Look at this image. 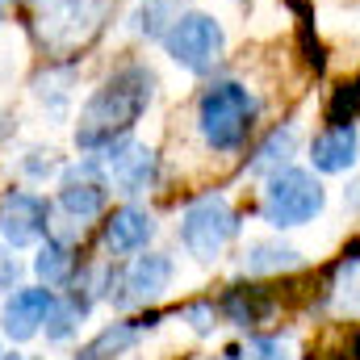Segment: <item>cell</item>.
<instances>
[{
	"instance_id": "6",
	"label": "cell",
	"mask_w": 360,
	"mask_h": 360,
	"mask_svg": "<svg viewBox=\"0 0 360 360\" xmlns=\"http://www.w3.org/2000/svg\"><path fill=\"white\" fill-rule=\"evenodd\" d=\"M160 42H164V51L176 68L193 72V76H210L218 68L222 51H226V30H222L218 17H210L201 8H188L164 30Z\"/></svg>"
},
{
	"instance_id": "11",
	"label": "cell",
	"mask_w": 360,
	"mask_h": 360,
	"mask_svg": "<svg viewBox=\"0 0 360 360\" xmlns=\"http://www.w3.org/2000/svg\"><path fill=\"white\" fill-rule=\"evenodd\" d=\"M55 302V289L51 285H30V289H13V297L4 302V314H0V327L13 344H25L42 331L46 323V310Z\"/></svg>"
},
{
	"instance_id": "12",
	"label": "cell",
	"mask_w": 360,
	"mask_h": 360,
	"mask_svg": "<svg viewBox=\"0 0 360 360\" xmlns=\"http://www.w3.org/2000/svg\"><path fill=\"white\" fill-rule=\"evenodd\" d=\"M356 160H360V134L352 122H327L310 139V164H314V172L340 176V172L356 168Z\"/></svg>"
},
{
	"instance_id": "7",
	"label": "cell",
	"mask_w": 360,
	"mask_h": 360,
	"mask_svg": "<svg viewBox=\"0 0 360 360\" xmlns=\"http://www.w3.org/2000/svg\"><path fill=\"white\" fill-rule=\"evenodd\" d=\"M172 260L160 256V252H147V256H130L122 269H113L109 276H101V289L113 306H147L155 297H164V289L172 285Z\"/></svg>"
},
{
	"instance_id": "23",
	"label": "cell",
	"mask_w": 360,
	"mask_h": 360,
	"mask_svg": "<svg viewBox=\"0 0 360 360\" xmlns=\"http://www.w3.org/2000/svg\"><path fill=\"white\" fill-rule=\"evenodd\" d=\"M180 314L193 323V331H197V335H210V331H214V302H188Z\"/></svg>"
},
{
	"instance_id": "14",
	"label": "cell",
	"mask_w": 360,
	"mask_h": 360,
	"mask_svg": "<svg viewBox=\"0 0 360 360\" xmlns=\"http://www.w3.org/2000/svg\"><path fill=\"white\" fill-rule=\"evenodd\" d=\"M272 306H276V297H272L264 285H231V289L218 297V314H222L226 323H235V327H256V323H264L272 314Z\"/></svg>"
},
{
	"instance_id": "24",
	"label": "cell",
	"mask_w": 360,
	"mask_h": 360,
	"mask_svg": "<svg viewBox=\"0 0 360 360\" xmlns=\"http://www.w3.org/2000/svg\"><path fill=\"white\" fill-rule=\"evenodd\" d=\"M21 281V260L13 256V248L0 239V289H17Z\"/></svg>"
},
{
	"instance_id": "3",
	"label": "cell",
	"mask_w": 360,
	"mask_h": 360,
	"mask_svg": "<svg viewBox=\"0 0 360 360\" xmlns=\"http://www.w3.org/2000/svg\"><path fill=\"white\" fill-rule=\"evenodd\" d=\"M109 13V0H34V38L46 55H76L89 46Z\"/></svg>"
},
{
	"instance_id": "13",
	"label": "cell",
	"mask_w": 360,
	"mask_h": 360,
	"mask_svg": "<svg viewBox=\"0 0 360 360\" xmlns=\"http://www.w3.org/2000/svg\"><path fill=\"white\" fill-rule=\"evenodd\" d=\"M101 239H105V248L113 256H134L155 239V218L147 210H139V205H117L113 214H105Z\"/></svg>"
},
{
	"instance_id": "18",
	"label": "cell",
	"mask_w": 360,
	"mask_h": 360,
	"mask_svg": "<svg viewBox=\"0 0 360 360\" xmlns=\"http://www.w3.org/2000/svg\"><path fill=\"white\" fill-rule=\"evenodd\" d=\"M297 264H302V252L289 248V243H281V239L252 243L243 252V260H239V269L248 272V276H272V272H289V269H297Z\"/></svg>"
},
{
	"instance_id": "22",
	"label": "cell",
	"mask_w": 360,
	"mask_h": 360,
	"mask_svg": "<svg viewBox=\"0 0 360 360\" xmlns=\"http://www.w3.org/2000/svg\"><path fill=\"white\" fill-rule=\"evenodd\" d=\"M55 168H59L55 151H42V147H38V151H30V155L21 160V172H25L30 180H46L51 172H55Z\"/></svg>"
},
{
	"instance_id": "26",
	"label": "cell",
	"mask_w": 360,
	"mask_h": 360,
	"mask_svg": "<svg viewBox=\"0 0 360 360\" xmlns=\"http://www.w3.org/2000/svg\"><path fill=\"white\" fill-rule=\"evenodd\" d=\"M0 360H38V356H21V352H8V356H0Z\"/></svg>"
},
{
	"instance_id": "4",
	"label": "cell",
	"mask_w": 360,
	"mask_h": 360,
	"mask_svg": "<svg viewBox=\"0 0 360 360\" xmlns=\"http://www.w3.org/2000/svg\"><path fill=\"white\" fill-rule=\"evenodd\" d=\"M323 205H327V188L306 168H281V172H272L269 184H264V197H260V214L276 231H293V226L314 222L323 214Z\"/></svg>"
},
{
	"instance_id": "5",
	"label": "cell",
	"mask_w": 360,
	"mask_h": 360,
	"mask_svg": "<svg viewBox=\"0 0 360 360\" xmlns=\"http://www.w3.org/2000/svg\"><path fill=\"white\" fill-rule=\"evenodd\" d=\"M235 235H239V214L222 193H205L188 201V210L180 214V243L197 264H214Z\"/></svg>"
},
{
	"instance_id": "2",
	"label": "cell",
	"mask_w": 360,
	"mask_h": 360,
	"mask_svg": "<svg viewBox=\"0 0 360 360\" xmlns=\"http://www.w3.org/2000/svg\"><path fill=\"white\" fill-rule=\"evenodd\" d=\"M260 117L256 92L239 80H214L197 96V130L214 155H235L248 147Z\"/></svg>"
},
{
	"instance_id": "29",
	"label": "cell",
	"mask_w": 360,
	"mask_h": 360,
	"mask_svg": "<svg viewBox=\"0 0 360 360\" xmlns=\"http://www.w3.org/2000/svg\"><path fill=\"white\" fill-rule=\"evenodd\" d=\"M0 356H4V352H0Z\"/></svg>"
},
{
	"instance_id": "25",
	"label": "cell",
	"mask_w": 360,
	"mask_h": 360,
	"mask_svg": "<svg viewBox=\"0 0 360 360\" xmlns=\"http://www.w3.org/2000/svg\"><path fill=\"white\" fill-rule=\"evenodd\" d=\"M344 201H348V210H352V214H360V180H352V184L344 188Z\"/></svg>"
},
{
	"instance_id": "8",
	"label": "cell",
	"mask_w": 360,
	"mask_h": 360,
	"mask_svg": "<svg viewBox=\"0 0 360 360\" xmlns=\"http://www.w3.org/2000/svg\"><path fill=\"white\" fill-rule=\"evenodd\" d=\"M92 160H96L105 184H109L113 193H122V197H143V193H151L155 180H160V160H155V151L143 147V143H134V139H117V143L92 151Z\"/></svg>"
},
{
	"instance_id": "28",
	"label": "cell",
	"mask_w": 360,
	"mask_h": 360,
	"mask_svg": "<svg viewBox=\"0 0 360 360\" xmlns=\"http://www.w3.org/2000/svg\"><path fill=\"white\" fill-rule=\"evenodd\" d=\"M193 360H205V356H193Z\"/></svg>"
},
{
	"instance_id": "19",
	"label": "cell",
	"mask_w": 360,
	"mask_h": 360,
	"mask_svg": "<svg viewBox=\"0 0 360 360\" xmlns=\"http://www.w3.org/2000/svg\"><path fill=\"white\" fill-rule=\"evenodd\" d=\"M180 17L176 0H143L139 13H134V30L143 38H164V30Z\"/></svg>"
},
{
	"instance_id": "9",
	"label": "cell",
	"mask_w": 360,
	"mask_h": 360,
	"mask_svg": "<svg viewBox=\"0 0 360 360\" xmlns=\"http://www.w3.org/2000/svg\"><path fill=\"white\" fill-rule=\"evenodd\" d=\"M51 235V201L25 188H8L0 197V239L17 248H34Z\"/></svg>"
},
{
	"instance_id": "15",
	"label": "cell",
	"mask_w": 360,
	"mask_h": 360,
	"mask_svg": "<svg viewBox=\"0 0 360 360\" xmlns=\"http://www.w3.org/2000/svg\"><path fill=\"white\" fill-rule=\"evenodd\" d=\"M297 126L293 122H281V126H272L269 134H264V143L252 151V160H248V172L252 176H272V172H281V168H289V160L297 155Z\"/></svg>"
},
{
	"instance_id": "21",
	"label": "cell",
	"mask_w": 360,
	"mask_h": 360,
	"mask_svg": "<svg viewBox=\"0 0 360 360\" xmlns=\"http://www.w3.org/2000/svg\"><path fill=\"white\" fill-rule=\"evenodd\" d=\"M226 360H289L285 356V344L272 340V335H252L248 344H235Z\"/></svg>"
},
{
	"instance_id": "27",
	"label": "cell",
	"mask_w": 360,
	"mask_h": 360,
	"mask_svg": "<svg viewBox=\"0 0 360 360\" xmlns=\"http://www.w3.org/2000/svg\"><path fill=\"white\" fill-rule=\"evenodd\" d=\"M0 21H4V0H0Z\"/></svg>"
},
{
	"instance_id": "16",
	"label": "cell",
	"mask_w": 360,
	"mask_h": 360,
	"mask_svg": "<svg viewBox=\"0 0 360 360\" xmlns=\"http://www.w3.org/2000/svg\"><path fill=\"white\" fill-rule=\"evenodd\" d=\"M34 272H38V281H42V285H51V289H55V285H68V281H76L80 260H76V248H72V239L46 235V239L38 243Z\"/></svg>"
},
{
	"instance_id": "10",
	"label": "cell",
	"mask_w": 360,
	"mask_h": 360,
	"mask_svg": "<svg viewBox=\"0 0 360 360\" xmlns=\"http://www.w3.org/2000/svg\"><path fill=\"white\" fill-rule=\"evenodd\" d=\"M109 205V184L101 176L96 160H84L76 168H68L63 180H59V210L72 218V222H89V218H101Z\"/></svg>"
},
{
	"instance_id": "20",
	"label": "cell",
	"mask_w": 360,
	"mask_h": 360,
	"mask_svg": "<svg viewBox=\"0 0 360 360\" xmlns=\"http://www.w3.org/2000/svg\"><path fill=\"white\" fill-rule=\"evenodd\" d=\"M360 117V76L340 84L327 101V122H356Z\"/></svg>"
},
{
	"instance_id": "1",
	"label": "cell",
	"mask_w": 360,
	"mask_h": 360,
	"mask_svg": "<svg viewBox=\"0 0 360 360\" xmlns=\"http://www.w3.org/2000/svg\"><path fill=\"white\" fill-rule=\"evenodd\" d=\"M155 101V72L147 63H126L117 68L101 89L92 92L76 122V147L80 151H101L117 139H130L139 117Z\"/></svg>"
},
{
	"instance_id": "17",
	"label": "cell",
	"mask_w": 360,
	"mask_h": 360,
	"mask_svg": "<svg viewBox=\"0 0 360 360\" xmlns=\"http://www.w3.org/2000/svg\"><path fill=\"white\" fill-rule=\"evenodd\" d=\"M151 327V319L143 323V319H130V323H109L101 335H92L89 344L76 352V360H117L126 356L139 340H143V331Z\"/></svg>"
}]
</instances>
